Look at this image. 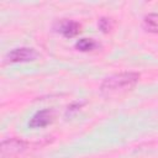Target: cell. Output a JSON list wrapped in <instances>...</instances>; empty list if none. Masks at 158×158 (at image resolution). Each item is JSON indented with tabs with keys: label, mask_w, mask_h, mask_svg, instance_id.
Instances as JSON below:
<instances>
[{
	"label": "cell",
	"mask_w": 158,
	"mask_h": 158,
	"mask_svg": "<svg viewBox=\"0 0 158 158\" xmlns=\"http://www.w3.org/2000/svg\"><path fill=\"white\" fill-rule=\"evenodd\" d=\"M138 79H139V74L138 73H132V72L111 75V77L106 78L102 81L101 93L106 94V95H112V94H116V93L130 90L132 86L136 85Z\"/></svg>",
	"instance_id": "obj_1"
},
{
	"label": "cell",
	"mask_w": 158,
	"mask_h": 158,
	"mask_svg": "<svg viewBox=\"0 0 158 158\" xmlns=\"http://www.w3.org/2000/svg\"><path fill=\"white\" fill-rule=\"evenodd\" d=\"M27 144L16 138H11L7 141H4L1 143V158H10L14 156H17L19 153H22L26 149Z\"/></svg>",
	"instance_id": "obj_2"
},
{
	"label": "cell",
	"mask_w": 158,
	"mask_h": 158,
	"mask_svg": "<svg viewBox=\"0 0 158 158\" xmlns=\"http://www.w3.org/2000/svg\"><path fill=\"white\" fill-rule=\"evenodd\" d=\"M36 57H37L36 51L27 47L15 48L7 54L10 62H28V60H33Z\"/></svg>",
	"instance_id": "obj_3"
},
{
	"label": "cell",
	"mask_w": 158,
	"mask_h": 158,
	"mask_svg": "<svg viewBox=\"0 0 158 158\" xmlns=\"http://www.w3.org/2000/svg\"><path fill=\"white\" fill-rule=\"evenodd\" d=\"M53 118V114L51 110L46 109V110H41L38 112H36L31 121L28 122V126L32 127V128H38V127H44L47 126Z\"/></svg>",
	"instance_id": "obj_4"
},
{
	"label": "cell",
	"mask_w": 158,
	"mask_h": 158,
	"mask_svg": "<svg viewBox=\"0 0 158 158\" xmlns=\"http://www.w3.org/2000/svg\"><path fill=\"white\" fill-rule=\"evenodd\" d=\"M79 28H80L79 23H77L74 21H64V22H62V25L59 27V31L65 37H73L79 32Z\"/></svg>",
	"instance_id": "obj_5"
},
{
	"label": "cell",
	"mask_w": 158,
	"mask_h": 158,
	"mask_svg": "<svg viewBox=\"0 0 158 158\" xmlns=\"http://www.w3.org/2000/svg\"><path fill=\"white\" fill-rule=\"evenodd\" d=\"M143 26L147 31L149 32H158V15L157 14H151L144 17Z\"/></svg>",
	"instance_id": "obj_6"
},
{
	"label": "cell",
	"mask_w": 158,
	"mask_h": 158,
	"mask_svg": "<svg viewBox=\"0 0 158 158\" xmlns=\"http://www.w3.org/2000/svg\"><path fill=\"white\" fill-rule=\"evenodd\" d=\"M96 47V43L95 41L90 40V38H81L79 40L77 43H75V48L79 49V51H83V52H86V51H91Z\"/></svg>",
	"instance_id": "obj_7"
},
{
	"label": "cell",
	"mask_w": 158,
	"mask_h": 158,
	"mask_svg": "<svg viewBox=\"0 0 158 158\" xmlns=\"http://www.w3.org/2000/svg\"><path fill=\"white\" fill-rule=\"evenodd\" d=\"M99 26H100V28H101L104 32H106V31H109V30L111 28V23H110L109 19H101L100 22H99Z\"/></svg>",
	"instance_id": "obj_8"
}]
</instances>
